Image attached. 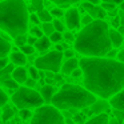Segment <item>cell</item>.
Listing matches in <instances>:
<instances>
[{
  "instance_id": "49",
  "label": "cell",
  "mask_w": 124,
  "mask_h": 124,
  "mask_svg": "<svg viewBox=\"0 0 124 124\" xmlns=\"http://www.w3.org/2000/svg\"><path fill=\"white\" fill-rule=\"evenodd\" d=\"M104 3H113V4H121L124 0H101Z\"/></svg>"
},
{
  "instance_id": "25",
  "label": "cell",
  "mask_w": 124,
  "mask_h": 124,
  "mask_svg": "<svg viewBox=\"0 0 124 124\" xmlns=\"http://www.w3.org/2000/svg\"><path fill=\"white\" fill-rule=\"evenodd\" d=\"M4 87H7V88H9V89H15V91H16L17 88H19V83H17L16 80H15V79H7V80H4L3 83Z\"/></svg>"
},
{
  "instance_id": "10",
  "label": "cell",
  "mask_w": 124,
  "mask_h": 124,
  "mask_svg": "<svg viewBox=\"0 0 124 124\" xmlns=\"http://www.w3.org/2000/svg\"><path fill=\"white\" fill-rule=\"evenodd\" d=\"M109 104L112 105L113 109H119V111H123L124 112V89H121L115 96L111 97Z\"/></svg>"
},
{
  "instance_id": "42",
  "label": "cell",
  "mask_w": 124,
  "mask_h": 124,
  "mask_svg": "<svg viewBox=\"0 0 124 124\" xmlns=\"http://www.w3.org/2000/svg\"><path fill=\"white\" fill-rule=\"evenodd\" d=\"M112 25H113V28H117V27H120L121 25V23H120V17H119V15L117 16H115L112 19Z\"/></svg>"
},
{
  "instance_id": "31",
  "label": "cell",
  "mask_w": 124,
  "mask_h": 124,
  "mask_svg": "<svg viewBox=\"0 0 124 124\" xmlns=\"http://www.w3.org/2000/svg\"><path fill=\"white\" fill-rule=\"evenodd\" d=\"M63 38H64V36H63V33L59 32V31H55V32L49 36V39H51L52 43H60V41L63 40Z\"/></svg>"
},
{
  "instance_id": "24",
  "label": "cell",
  "mask_w": 124,
  "mask_h": 124,
  "mask_svg": "<svg viewBox=\"0 0 124 124\" xmlns=\"http://www.w3.org/2000/svg\"><path fill=\"white\" fill-rule=\"evenodd\" d=\"M43 32H44V35H47V36H51L52 33L55 32V25H54V23L52 22H49V23H43Z\"/></svg>"
},
{
  "instance_id": "47",
  "label": "cell",
  "mask_w": 124,
  "mask_h": 124,
  "mask_svg": "<svg viewBox=\"0 0 124 124\" xmlns=\"http://www.w3.org/2000/svg\"><path fill=\"white\" fill-rule=\"evenodd\" d=\"M105 56H107V57H109V59H113L115 56H117V52H116L115 49H111V51L108 52L107 55H105Z\"/></svg>"
},
{
  "instance_id": "5",
  "label": "cell",
  "mask_w": 124,
  "mask_h": 124,
  "mask_svg": "<svg viewBox=\"0 0 124 124\" xmlns=\"http://www.w3.org/2000/svg\"><path fill=\"white\" fill-rule=\"evenodd\" d=\"M12 101L19 109L23 108H39L44 105V99L40 92L30 88V87H19L12 95Z\"/></svg>"
},
{
  "instance_id": "56",
  "label": "cell",
  "mask_w": 124,
  "mask_h": 124,
  "mask_svg": "<svg viewBox=\"0 0 124 124\" xmlns=\"http://www.w3.org/2000/svg\"><path fill=\"white\" fill-rule=\"evenodd\" d=\"M0 119H1V111H0Z\"/></svg>"
},
{
  "instance_id": "29",
  "label": "cell",
  "mask_w": 124,
  "mask_h": 124,
  "mask_svg": "<svg viewBox=\"0 0 124 124\" xmlns=\"http://www.w3.org/2000/svg\"><path fill=\"white\" fill-rule=\"evenodd\" d=\"M31 3H32L33 11L39 12V11H41V9H44V1L43 0H31Z\"/></svg>"
},
{
  "instance_id": "11",
  "label": "cell",
  "mask_w": 124,
  "mask_h": 124,
  "mask_svg": "<svg viewBox=\"0 0 124 124\" xmlns=\"http://www.w3.org/2000/svg\"><path fill=\"white\" fill-rule=\"evenodd\" d=\"M12 79H15L19 84H24L28 79V70H25L23 65H19L12 72Z\"/></svg>"
},
{
  "instance_id": "14",
  "label": "cell",
  "mask_w": 124,
  "mask_h": 124,
  "mask_svg": "<svg viewBox=\"0 0 124 124\" xmlns=\"http://www.w3.org/2000/svg\"><path fill=\"white\" fill-rule=\"evenodd\" d=\"M109 36H111V41H112V46L115 48L120 47L121 44L124 43V38H123V33H120L116 28H111L109 30Z\"/></svg>"
},
{
  "instance_id": "46",
  "label": "cell",
  "mask_w": 124,
  "mask_h": 124,
  "mask_svg": "<svg viewBox=\"0 0 124 124\" xmlns=\"http://www.w3.org/2000/svg\"><path fill=\"white\" fill-rule=\"evenodd\" d=\"M36 41H38V38H36V36H30V38H28V44H31V46H35L36 44Z\"/></svg>"
},
{
  "instance_id": "16",
  "label": "cell",
  "mask_w": 124,
  "mask_h": 124,
  "mask_svg": "<svg viewBox=\"0 0 124 124\" xmlns=\"http://www.w3.org/2000/svg\"><path fill=\"white\" fill-rule=\"evenodd\" d=\"M27 55L23 54L22 51H15L11 54V56H9V60H11L12 64H16V65H24L25 63H27Z\"/></svg>"
},
{
  "instance_id": "18",
  "label": "cell",
  "mask_w": 124,
  "mask_h": 124,
  "mask_svg": "<svg viewBox=\"0 0 124 124\" xmlns=\"http://www.w3.org/2000/svg\"><path fill=\"white\" fill-rule=\"evenodd\" d=\"M84 124H109V117H108L104 112L97 113V115H95L92 119L87 120Z\"/></svg>"
},
{
  "instance_id": "43",
  "label": "cell",
  "mask_w": 124,
  "mask_h": 124,
  "mask_svg": "<svg viewBox=\"0 0 124 124\" xmlns=\"http://www.w3.org/2000/svg\"><path fill=\"white\" fill-rule=\"evenodd\" d=\"M24 84H25L27 87H30V88H32V87L36 84V80H33L32 78H30V79H27V81H25Z\"/></svg>"
},
{
  "instance_id": "9",
  "label": "cell",
  "mask_w": 124,
  "mask_h": 124,
  "mask_svg": "<svg viewBox=\"0 0 124 124\" xmlns=\"http://www.w3.org/2000/svg\"><path fill=\"white\" fill-rule=\"evenodd\" d=\"M81 8H83L84 11H87V14H89L93 19H104L105 15H107L105 9L103 8L100 4L96 6V4H92V3H89V1H84V3L81 4Z\"/></svg>"
},
{
  "instance_id": "55",
  "label": "cell",
  "mask_w": 124,
  "mask_h": 124,
  "mask_svg": "<svg viewBox=\"0 0 124 124\" xmlns=\"http://www.w3.org/2000/svg\"><path fill=\"white\" fill-rule=\"evenodd\" d=\"M120 9H124V1H123V3L120 4Z\"/></svg>"
},
{
  "instance_id": "28",
  "label": "cell",
  "mask_w": 124,
  "mask_h": 124,
  "mask_svg": "<svg viewBox=\"0 0 124 124\" xmlns=\"http://www.w3.org/2000/svg\"><path fill=\"white\" fill-rule=\"evenodd\" d=\"M19 116L23 119V120H28V119H32V112L30 111V108H23V109H20L19 112Z\"/></svg>"
},
{
  "instance_id": "1",
  "label": "cell",
  "mask_w": 124,
  "mask_h": 124,
  "mask_svg": "<svg viewBox=\"0 0 124 124\" xmlns=\"http://www.w3.org/2000/svg\"><path fill=\"white\" fill-rule=\"evenodd\" d=\"M79 63L84 87L96 96L111 99L124 89V63L104 56H84Z\"/></svg>"
},
{
  "instance_id": "45",
  "label": "cell",
  "mask_w": 124,
  "mask_h": 124,
  "mask_svg": "<svg viewBox=\"0 0 124 124\" xmlns=\"http://www.w3.org/2000/svg\"><path fill=\"white\" fill-rule=\"evenodd\" d=\"M73 55H75V52H73L72 49H65V51H64V56L67 57V59H71V57H73Z\"/></svg>"
},
{
  "instance_id": "34",
  "label": "cell",
  "mask_w": 124,
  "mask_h": 124,
  "mask_svg": "<svg viewBox=\"0 0 124 124\" xmlns=\"http://www.w3.org/2000/svg\"><path fill=\"white\" fill-rule=\"evenodd\" d=\"M7 101H8V96L3 89L0 88V107H4L7 104Z\"/></svg>"
},
{
  "instance_id": "6",
  "label": "cell",
  "mask_w": 124,
  "mask_h": 124,
  "mask_svg": "<svg viewBox=\"0 0 124 124\" xmlns=\"http://www.w3.org/2000/svg\"><path fill=\"white\" fill-rule=\"evenodd\" d=\"M65 119L59 108L55 105H41L36 108V112L33 113L30 124H64Z\"/></svg>"
},
{
  "instance_id": "3",
  "label": "cell",
  "mask_w": 124,
  "mask_h": 124,
  "mask_svg": "<svg viewBox=\"0 0 124 124\" xmlns=\"http://www.w3.org/2000/svg\"><path fill=\"white\" fill-rule=\"evenodd\" d=\"M28 23L30 15L24 0L0 1V30L6 31L15 39L27 32Z\"/></svg>"
},
{
  "instance_id": "27",
  "label": "cell",
  "mask_w": 124,
  "mask_h": 124,
  "mask_svg": "<svg viewBox=\"0 0 124 124\" xmlns=\"http://www.w3.org/2000/svg\"><path fill=\"white\" fill-rule=\"evenodd\" d=\"M20 51L25 55H33L35 54V47L31 46V44H24V46L20 47Z\"/></svg>"
},
{
  "instance_id": "22",
  "label": "cell",
  "mask_w": 124,
  "mask_h": 124,
  "mask_svg": "<svg viewBox=\"0 0 124 124\" xmlns=\"http://www.w3.org/2000/svg\"><path fill=\"white\" fill-rule=\"evenodd\" d=\"M39 17L43 23H49V22H54V16H52L51 11H47V9H41V11L38 12Z\"/></svg>"
},
{
  "instance_id": "41",
  "label": "cell",
  "mask_w": 124,
  "mask_h": 124,
  "mask_svg": "<svg viewBox=\"0 0 124 124\" xmlns=\"http://www.w3.org/2000/svg\"><path fill=\"white\" fill-rule=\"evenodd\" d=\"M30 22L35 23V24H39V23H40L41 20H40V17H39V15L32 14V15H30Z\"/></svg>"
},
{
  "instance_id": "21",
  "label": "cell",
  "mask_w": 124,
  "mask_h": 124,
  "mask_svg": "<svg viewBox=\"0 0 124 124\" xmlns=\"http://www.w3.org/2000/svg\"><path fill=\"white\" fill-rule=\"evenodd\" d=\"M49 1L57 4V7H60V8H70L71 4H76L80 0H49Z\"/></svg>"
},
{
  "instance_id": "13",
  "label": "cell",
  "mask_w": 124,
  "mask_h": 124,
  "mask_svg": "<svg viewBox=\"0 0 124 124\" xmlns=\"http://www.w3.org/2000/svg\"><path fill=\"white\" fill-rule=\"evenodd\" d=\"M40 93H41V96H43L44 101H46L47 104H49V103H52V99H54V96H55L56 92H55V88L51 85V84H46V85L41 87Z\"/></svg>"
},
{
  "instance_id": "33",
  "label": "cell",
  "mask_w": 124,
  "mask_h": 124,
  "mask_svg": "<svg viewBox=\"0 0 124 124\" xmlns=\"http://www.w3.org/2000/svg\"><path fill=\"white\" fill-rule=\"evenodd\" d=\"M31 35L36 36V38H43L44 36V32H43V28H39V27H33L32 30H31Z\"/></svg>"
},
{
  "instance_id": "54",
  "label": "cell",
  "mask_w": 124,
  "mask_h": 124,
  "mask_svg": "<svg viewBox=\"0 0 124 124\" xmlns=\"http://www.w3.org/2000/svg\"><path fill=\"white\" fill-rule=\"evenodd\" d=\"M116 30H117L120 33H123V35H124V25H120V27H117Z\"/></svg>"
},
{
  "instance_id": "40",
  "label": "cell",
  "mask_w": 124,
  "mask_h": 124,
  "mask_svg": "<svg viewBox=\"0 0 124 124\" xmlns=\"http://www.w3.org/2000/svg\"><path fill=\"white\" fill-rule=\"evenodd\" d=\"M8 64H9V62L7 57H0V71L3 70V68H6Z\"/></svg>"
},
{
  "instance_id": "20",
  "label": "cell",
  "mask_w": 124,
  "mask_h": 124,
  "mask_svg": "<svg viewBox=\"0 0 124 124\" xmlns=\"http://www.w3.org/2000/svg\"><path fill=\"white\" fill-rule=\"evenodd\" d=\"M14 70H15L14 64H8L6 68H3V70L0 71V83H3L4 80H7V79H11Z\"/></svg>"
},
{
  "instance_id": "17",
  "label": "cell",
  "mask_w": 124,
  "mask_h": 124,
  "mask_svg": "<svg viewBox=\"0 0 124 124\" xmlns=\"http://www.w3.org/2000/svg\"><path fill=\"white\" fill-rule=\"evenodd\" d=\"M51 43H52V41H51V39H49V36L44 35L43 38H39L38 39L35 47H36V49H38V51L44 52V51H47V49L51 47Z\"/></svg>"
},
{
  "instance_id": "53",
  "label": "cell",
  "mask_w": 124,
  "mask_h": 124,
  "mask_svg": "<svg viewBox=\"0 0 124 124\" xmlns=\"http://www.w3.org/2000/svg\"><path fill=\"white\" fill-rule=\"evenodd\" d=\"M85 1H89V3H92V4H96V6H99L101 0H85Z\"/></svg>"
},
{
  "instance_id": "4",
  "label": "cell",
  "mask_w": 124,
  "mask_h": 124,
  "mask_svg": "<svg viewBox=\"0 0 124 124\" xmlns=\"http://www.w3.org/2000/svg\"><path fill=\"white\" fill-rule=\"evenodd\" d=\"M96 101V95L89 89L75 84H64L55 93L52 99V105L59 109H71V108H85L91 107Z\"/></svg>"
},
{
  "instance_id": "32",
  "label": "cell",
  "mask_w": 124,
  "mask_h": 124,
  "mask_svg": "<svg viewBox=\"0 0 124 124\" xmlns=\"http://www.w3.org/2000/svg\"><path fill=\"white\" fill-rule=\"evenodd\" d=\"M51 14H52V16L56 17V19H59V17H62L65 15L64 11H63V8H60V7H56V8L51 9Z\"/></svg>"
},
{
  "instance_id": "26",
  "label": "cell",
  "mask_w": 124,
  "mask_h": 124,
  "mask_svg": "<svg viewBox=\"0 0 124 124\" xmlns=\"http://www.w3.org/2000/svg\"><path fill=\"white\" fill-rule=\"evenodd\" d=\"M28 75H30V78H32L33 80H36V81L40 79V72H39V70L36 67L28 68Z\"/></svg>"
},
{
  "instance_id": "15",
  "label": "cell",
  "mask_w": 124,
  "mask_h": 124,
  "mask_svg": "<svg viewBox=\"0 0 124 124\" xmlns=\"http://www.w3.org/2000/svg\"><path fill=\"white\" fill-rule=\"evenodd\" d=\"M11 52V43L4 35L0 33V57H7Z\"/></svg>"
},
{
  "instance_id": "35",
  "label": "cell",
  "mask_w": 124,
  "mask_h": 124,
  "mask_svg": "<svg viewBox=\"0 0 124 124\" xmlns=\"http://www.w3.org/2000/svg\"><path fill=\"white\" fill-rule=\"evenodd\" d=\"M52 23H54V25H55V30H56V31H59V32H64V30H65V25L63 24V23L60 22V20H57V19H56V20H54Z\"/></svg>"
},
{
  "instance_id": "48",
  "label": "cell",
  "mask_w": 124,
  "mask_h": 124,
  "mask_svg": "<svg viewBox=\"0 0 124 124\" xmlns=\"http://www.w3.org/2000/svg\"><path fill=\"white\" fill-rule=\"evenodd\" d=\"M117 60L121 63H124V49H121L120 52H117Z\"/></svg>"
},
{
  "instance_id": "23",
  "label": "cell",
  "mask_w": 124,
  "mask_h": 124,
  "mask_svg": "<svg viewBox=\"0 0 124 124\" xmlns=\"http://www.w3.org/2000/svg\"><path fill=\"white\" fill-rule=\"evenodd\" d=\"M12 116H14V109H12L9 105L6 104L3 108V111H1V119H3L4 121H8Z\"/></svg>"
},
{
  "instance_id": "37",
  "label": "cell",
  "mask_w": 124,
  "mask_h": 124,
  "mask_svg": "<svg viewBox=\"0 0 124 124\" xmlns=\"http://www.w3.org/2000/svg\"><path fill=\"white\" fill-rule=\"evenodd\" d=\"M101 7L105 11H113V9H116V4H113V3H104V1H101Z\"/></svg>"
},
{
  "instance_id": "39",
  "label": "cell",
  "mask_w": 124,
  "mask_h": 124,
  "mask_svg": "<svg viewBox=\"0 0 124 124\" xmlns=\"http://www.w3.org/2000/svg\"><path fill=\"white\" fill-rule=\"evenodd\" d=\"M113 115H115V117H117L120 121H124V112H123V111L113 109Z\"/></svg>"
},
{
  "instance_id": "30",
  "label": "cell",
  "mask_w": 124,
  "mask_h": 124,
  "mask_svg": "<svg viewBox=\"0 0 124 124\" xmlns=\"http://www.w3.org/2000/svg\"><path fill=\"white\" fill-rule=\"evenodd\" d=\"M27 43H28V38L25 36V33H24V35H19V36L15 38V44L19 46V47L24 46V44H27Z\"/></svg>"
},
{
  "instance_id": "7",
  "label": "cell",
  "mask_w": 124,
  "mask_h": 124,
  "mask_svg": "<svg viewBox=\"0 0 124 124\" xmlns=\"http://www.w3.org/2000/svg\"><path fill=\"white\" fill-rule=\"evenodd\" d=\"M63 52L62 51H51L47 55L38 57L35 60V67L40 71H52V72H59L62 70V60H63Z\"/></svg>"
},
{
  "instance_id": "38",
  "label": "cell",
  "mask_w": 124,
  "mask_h": 124,
  "mask_svg": "<svg viewBox=\"0 0 124 124\" xmlns=\"http://www.w3.org/2000/svg\"><path fill=\"white\" fill-rule=\"evenodd\" d=\"M64 40L65 41H70V43H75V36L72 35V32H64Z\"/></svg>"
},
{
  "instance_id": "51",
  "label": "cell",
  "mask_w": 124,
  "mask_h": 124,
  "mask_svg": "<svg viewBox=\"0 0 124 124\" xmlns=\"http://www.w3.org/2000/svg\"><path fill=\"white\" fill-rule=\"evenodd\" d=\"M109 124H121V121L119 120L117 117H112V119L109 120Z\"/></svg>"
},
{
  "instance_id": "57",
  "label": "cell",
  "mask_w": 124,
  "mask_h": 124,
  "mask_svg": "<svg viewBox=\"0 0 124 124\" xmlns=\"http://www.w3.org/2000/svg\"><path fill=\"white\" fill-rule=\"evenodd\" d=\"M123 46H124V43H123Z\"/></svg>"
},
{
  "instance_id": "36",
  "label": "cell",
  "mask_w": 124,
  "mask_h": 124,
  "mask_svg": "<svg viewBox=\"0 0 124 124\" xmlns=\"http://www.w3.org/2000/svg\"><path fill=\"white\" fill-rule=\"evenodd\" d=\"M92 22H93V17H92L89 14H87L85 16H83V17H81V24H84V25L91 24Z\"/></svg>"
},
{
  "instance_id": "8",
  "label": "cell",
  "mask_w": 124,
  "mask_h": 124,
  "mask_svg": "<svg viewBox=\"0 0 124 124\" xmlns=\"http://www.w3.org/2000/svg\"><path fill=\"white\" fill-rule=\"evenodd\" d=\"M65 27L68 30H78L81 24V17L78 8H68V11L64 15Z\"/></svg>"
},
{
  "instance_id": "50",
  "label": "cell",
  "mask_w": 124,
  "mask_h": 124,
  "mask_svg": "<svg viewBox=\"0 0 124 124\" xmlns=\"http://www.w3.org/2000/svg\"><path fill=\"white\" fill-rule=\"evenodd\" d=\"M119 17H120L121 25H124V9H120V12H119Z\"/></svg>"
},
{
  "instance_id": "19",
  "label": "cell",
  "mask_w": 124,
  "mask_h": 124,
  "mask_svg": "<svg viewBox=\"0 0 124 124\" xmlns=\"http://www.w3.org/2000/svg\"><path fill=\"white\" fill-rule=\"evenodd\" d=\"M108 105H111V104H108L107 101H104V100H96V101L91 105V107H92V112H95L96 115H97V113H103L108 108Z\"/></svg>"
},
{
  "instance_id": "44",
  "label": "cell",
  "mask_w": 124,
  "mask_h": 124,
  "mask_svg": "<svg viewBox=\"0 0 124 124\" xmlns=\"http://www.w3.org/2000/svg\"><path fill=\"white\" fill-rule=\"evenodd\" d=\"M72 76H73V78H79V76H83V71H81V68H76V70L72 72Z\"/></svg>"
},
{
  "instance_id": "52",
  "label": "cell",
  "mask_w": 124,
  "mask_h": 124,
  "mask_svg": "<svg viewBox=\"0 0 124 124\" xmlns=\"http://www.w3.org/2000/svg\"><path fill=\"white\" fill-rule=\"evenodd\" d=\"M56 49H57V51H62V52H63V49H65V48H64V46H63V44L57 43V46H56Z\"/></svg>"
},
{
  "instance_id": "2",
  "label": "cell",
  "mask_w": 124,
  "mask_h": 124,
  "mask_svg": "<svg viewBox=\"0 0 124 124\" xmlns=\"http://www.w3.org/2000/svg\"><path fill=\"white\" fill-rule=\"evenodd\" d=\"M73 47L84 56H105L113 46L109 36V28L104 19H95L91 24L85 25L76 36Z\"/></svg>"
},
{
  "instance_id": "12",
  "label": "cell",
  "mask_w": 124,
  "mask_h": 124,
  "mask_svg": "<svg viewBox=\"0 0 124 124\" xmlns=\"http://www.w3.org/2000/svg\"><path fill=\"white\" fill-rule=\"evenodd\" d=\"M79 67H80L79 60L75 59V57H71V59H67V62L62 65V72L65 73V75H72V72Z\"/></svg>"
}]
</instances>
